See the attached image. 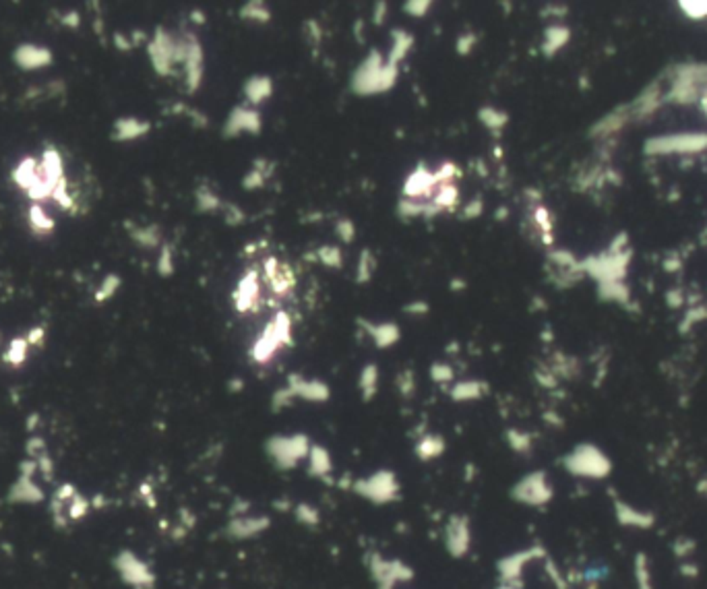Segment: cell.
Masks as SVG:
<instances>
[{"label": "cell", "instance_id": "30", "mask_svg": "<svg viewBox=\"0 0 707 589\" xmlns=\"http://www.w3.org/2000/svg\"><path fill=\"white\" fill-rule=\"evenodd\" d=\"M240 17L242 19H251V21H256V23H265V21H269L271 19V13L263 6V4H258V2H251V4H247L242 10H240Z\"/></svg>", "mask_w": 707, "mask_h": 589}, {"label": "cell", "instance_id": "14", "mask_svg": "<svg viewBox=\"0 0 707 589\" xmlns=\"http://www.w3.org/2000/svg\"><path fill=\"white\" fill-rule=\"evenodd\" d=\"M288 389L292 397H303L308 401H327L329 399V387L321 381H306L303 377H290Z\"/></svg>", "mask_w": 707, "mask_h": 589}, {"label": "cell", "instance_id": "25", "mask_svg": "<svg viewBox=\"0 0 707 589\" xmlns=\"http://www.w3.org/2000/svg\"><path fill=\"white\" fill-rule=\"evenodd\" d=\"M411 42L414 40H411V36L407 31H402V29L393 31V48H391V54H389L387 62L393 64V66H398L405 58V54L409 52V48H411Z\"/></svg>", "mask_w": 707, "mask_h": 589}, {"label": "cell", "instance_id": "27", "mask_svg": "<svg viewBox=\"0 0 707 589\" xmlns=\"http://www.w3.org/2000/svg\"><path fill=\"white\" fill-rule=\"evenodd\" d=\"M29 224H31V228H34L36 234H48V232L54 230V219L46 213V209L40 207V205H34L29 209Z\"/></svg>", "mask_w": 707, "mask_h": 589}, {"label": "cell", "instance_id": "4", "mask_svg": "<svg viewBox=\"0 0 707 589\" xmlns=\"http://www.w3.org/2000/svg\"><path fill=\"white\" fill-rule=\"evenodd\" d=\"M310 442L304 435H290V437H273L267 441V453L273 459V463L282 470L296 467L303 459L308 457Z\"/></svg>", "mask_w": 707, "mask_h": 589}, {"label": "cell", "instance_id": "16", "mask_svg": "<svg viewBox=\"0 0 707 589\" xmlns=\"http://www.w3.org/2000/svg\"><path fill=\"white\" fill-rule=\"evenodd\" d=\"M184 66H187V83H189V89H197V87L201 85L203 77V50L195 40L189 42L187 56H184Z\"/></svg>", "mask_w": 707, "mask_h": 589}, {"label": "cell", "instance_id": "31", "mask_svg": "<svg viewBox=\"0 0 707 589\" xmlns=\"http://www.w3.org/2000/svg\"><path fill=\"white\" fill-rule=\"evenodd\" d=\"M372 271H374V259H372L370 250H364L362 256H360V261H358V277L356 279L360 284H364V282H368L372 277Z\"/></svg>", "mask_w": 707, "mask_h": 589}, {"label": "cell", "instance_id": "22", "mask_svg": "<svg viewBox=\"0 0 707 589\" xmlns=\"http://www.w3.org/2000/svg\"><path fill=\"white\" fill-rule=\"evenodd\" d=\"M635 588L637 589H656L654 586V577H652V565H650V556L646 552H637L635 554Z\"/></svg>", "mask_w": 707, "mask_h": 589}, {"label": "cell", "instance_id": "7", "mask_svg": "<svg viewBox=\"0 0 707 589\" xmlns=\"http://www.w3.org/2000/svg\"><path fill=\"white\" fill-rule=\"evenodd\" d=\"M290 340V321L286 314H279L267 329L265 333L256 340V344L253 345V360L256 362H267L269 358H273V354L282 347L284 344H288Z\"/></svg>", "mask_w": 707, "mask_h": 589}, {"label": "cell", "instance_id": "18", "mask_svg": "<svg viewBox=\"0 0 707 589\" xmlns=\"http://www.w3.org/2000/svg\"><path fill=\"white\" fill-rule=\"evenodd\" d=\"M360 325L366 329V333L370 335V340L374 342L377 347H391L393 344L400 342V327L395 323H379V325H370L360 321Z\"/></svg>", "mask_w": 707, "mask_h": 589}, {"label": "cell", "instance_id": "12", "mask_svg": "<svg viewBox=\"0 0 707 589\" xmlns=\"http://www.w3.org/2000/svg\"><path fill=\"white\" fill-rule=\"evenodd\" d=\"M269 517L263 515H245V517H236L228 523V536L236 538V540H247V538H254L258 534H263L269 528Z\"/></svg>", "mask_w": 707, "mask_h": 589}, {"label": "cell", "instance_id": "40", "mask_svg": "<svg viewBox=\"0 0 707 589\" xmlns=\"http://www.w3.org/2000/svg\"><path fill=\"white\" fill-rule=\"evenodd\" d=\"M157 269H159L161 275H170V273L174 271V265H172V256H170V248H168V246L163 248V252H161V256H159Z\"/></svg>", "mask_w": 707, "mask_h": 589}, {"label": "cell", "instance_id": "37", "mask_svg": "<svg viewBox=\"0 0 707 589\" xmlns=\"http://www.w3.org/2000/svg\"><path fill=\"white\" fill-rule=\"evenodd\" d=\"M695 540H691V538H678V540L674 541V554L678 556V558H687L689 554H693L695 552Z\"/></svg>", "mask_w": 707, "mask_h": 589}, {"label": "cell", "instance_id": "3", "mask_svg": "<svg viewBox=\"0 0 707 589\" xmlns=\"http://www.w3.org/2000/svg\"><path fill=\"white\" fill-rule=\"evenodd\" d=\"M356 494H360L364 500H370L374 504H387L400 498V482L393 472L379 470L368 478H360L352 484Z\"/></svg>", "mask_w": 707, "mask_h": 589}, {"label": "cell", "instance_id": "28", "mask_svg": "<svg viewBox=\"0 0 707 589\" xmlns=\"http://www.w3.org/2000/svg\"><path fill=\"white\" fill-rule=\"evenodd\" d=\"M27 347H29V342H27V340H15V342L10 344V347H8V351L4 354V360H6L8 364H13V366L23 364L25 358H27Z\"/></svg>", "mask_w": 707, "mask_h": 589}, {"label": "cell", "instance_id": "21", "mask_svg": "<svg viewBox=\"0 0 707 589\" xmlns=\"http://www.w3.org/2000/svg\"><path fill=\"white\" fill-rule=\"evenodd\" d=\"M271 94H273V83H271L269 77H263V75L251 77L245 85V96H247L251 106L263 103L265 99L271 98Z\"/></svg>", "mask_w": 707, "mask_h": 589}, {"label": "cell", "instance_id": "34", "mask_svg": "<svg viewBox=\"0 0 707 589\" xmlns=\"http://www.w3.org/2000/svg\"><path fill=\"white\" fill-rule=\"evenodd\" d=\"M133 238L143 246H155L157 240H159V230L155 226H150V228H141V230H135L133 232Z\"/></svg>", "mask_w": 707, "mask_h": 589}, {"label": "cell", "instance_id": "41", "mask_svg": "<svg viewBox=\"0 0 707 589\" xmlns=\"http://www.w3.org/2000/svg\"><path fill=\"white\" fill-rule=\"evenodd\" d=\"M414 387H416V381H414V375H411V370H405V372H402V375H400V391L404 393L405 397H407V395H411Z\"/></svg>", "mask_w": 707, "mask_h": 589}, {"label": "cell", "instance_id": "45", "mask_svg": "<svg viewBox=\"0 0 707 589\" xmlns=\"http://www.w3.org/2000/svg\"><path fill=\"white\" fill-rule=\"evenodd\" d=\"M263 184V174L261 172H251L249 176H247V180H245V187L247 189H256V187H261Z\"/></svg>", "mask_w": 707, "mask_h": 589}, {"label": "cell", "instance_id": "23", "mask_svg": "<svg viewBox=\"0 0 707 589\" xmlns=\"http://www.w3.org/2000/svg\"><path fill=\"white\" fill-rule=\"evenodd\" d=\"M443 451H445V441L441 437H437V435H426L416 444V455L422 461H430L435 457H441Z\"/></svg>", "mask_w": 707, "mask_h": 589}, {"label": "cell", "instance_id": "47", "mask_svg": "<svg viewBox=\"0 0 707 589\" xmlns=\"http://www.w3.org/2000/svg\"><path fill=\"white\" fill-rule=\"evenodd\" d=\"M680 573H683L685 577L693 579V577H697V575H699V569H697L693 562H683V565H680Z\"/></svg>", "mask_w": 707, "mask_h": 589}, {"label": "cell", "instance_id": "5", "mask_svg": "<svg viewBox=\"0 0 707 589\" xmlns=\"http://www.w3.org/2000/svg\"><path fill=\"white\" fill-rule=\"evenodd\" d=\"M511 496L513 500L527 504V507H544L553 500L555 488L548 482V476L544 472H532L513 486Z\"/></svg>", "mask_w": 707, "mask_h": 589}, {"label": "cell", "instance_id": "44", "mask_svg": "<svg viewBox=\"0 0 707 589\" xmlns=\"http://www.w3.org/2000/svg\"><path fill=\"white\" fill-rule=\"evenodd\" d=\"M474 44H476V38H474L472 34H467V36H463V38L457 42V52H459V54H469V50L474 48Z\"/></svg>", "mask_w": 707, "mask_h": 589}, {"label": "cell", "instance_id": "43", "mask_svg": "<svg viewBox=\"0 0 707 589\" xmlns=\"http://www.w3.org/2000/svg\"><path fill=\"white\" fill-rule=\"evenodd\" d=\"M337 234L342 236L344 242H350L354 238V224H350V221H340L337 224Z\"/></svg>", "mask_w": 707, "mask_h": 589}, {"label": "cell", "instance_id": "51", "mask_svg": "<svg viewBox=\"0 0 707 589\" xmlns=\"http://www.w3.org/2000/svg\"><path fill=\"white\" fill-rule=\"evenodd\" d=\"M377 6H379V8H377V13H374V23L381 25V23H383V13H387V8H385V2H379Z\"/></svg>", "mask_w": 707, "mask_h": 589}, {"label": "cell", "instance_id": "33", "mask_svg": "<svg viewBox=\"0 0 707 589\" xmlns=\"http://www.w3.org/2000/svg\"><path fill=\"white\" fill-rule=\"evenodd\" d=\"M319 261L327 267H340L342 265V252L335 246H323L319 250Z\"/></svg>", "mask_w": 707, "mask_h": 589}, {"label": "cell", "instance_id": "10", "mask_svg": "<svg viewBox=\"0 0 707 589\" xmlns=\"http://www.w3.org/2000/svg\"><path fill=\"white\" fill-rule=\"evenodd\" d=\"M445 546H447V552L455 558H461V556L467 554V550L472 546V530H469L467 517L453 515L447 521V525H445Z\"/></svg>", "mask_w": 707, "mask_h": 589}, {"label": "cell", "instance_id": "32", "mask_svg": "<svg viewBox=\"0 0 707 589\" xmlns=\"http://www.w3.org/2000/svg\"><path fill=\"white\" fill-rule=\"evenodd\" d=\"M118 288H120V277L114 275V273L105 275V279L101 282L100 290H98V294H96V300H98V302H105L108 298H112V296L116 294Z\"/></svg>", "mask_w": 707, "mask_h": 589}, {"label": "cell", "instance_id": "20", "mask_svg": "<svg viewBox=\"0 0 707 589\" xmlns=\"http://www.w3.org/2000/svg\"><path fill=\"white\" fill-rule=\"evenodd\" d=\"M150 131V122L137 118H120L114 124V139L116 141H133L143 137Z\"/></svg>", "mask_w": 707, "mask_h": 589}, {"label": "cell", "instance_id": "9", "mask_svg": "<svg viewBox=\"0 0 707 589\" xmlns=\"http://www.w3.org/2000/svg\"><path fill=\"white\" fill-rule=\"evenodd\" d=\"M546 552L540 548V546H534V548H527V550H521V552H515V554H509L505 558L499 560V573H501V581L503 583H509V586H519L517 579L523 575L525 567L536 560V558H542Z\"/></svg>", "mask_w": 707, "mask_h": 589}, {"label": "cell", "instance_id": "42", "mask_svg": "<svg viewBox=\"0 0 707 589\" xmlns=\"http://www.w3.org/2000/svg\"><path fill=\"white\" fill-rule=\"evenodd\" d=\"M199 205L203 209H213L219 205V198L215 195H211L209 191H199Z\"/></svg>", "mask_w": 707, "mask_h": 589}, {"label": "cell", "instance_id": "50", "mask_svg": "<svg viewBox=\"0 0 707 589\" xmlns=\"http://www.w3.org/2000/svg\"><path fill=\"white\" fill-rule=\"evenodd\" d=\"M426 310H428V306L424 302H416V304L405 306V312H426Z\"/></svg>", "mask_w": 707, "mask_h": 589}, {"label": "cell", "instance_id": "48", "mask_svg": "<svg viewBox=\"0 0 707 589\" xmlns=\"http://www.w3.org/2000/svg\"><path fill=\"white\" fill-rule=\"evenodd\" d=\"M62 23H64L66 27H77V25H79V15H77V10L66 13V15L62 17Z\"/></svg>", "mask_w": 707, "mask_h": 589}, {"label": "cell", "instance_id": "26", "mask_svg": "<svg viewBox=\"0 0 707 589\" xmlns=\"http://www.w3.org/2000/svg\"><path fill=\"white\" fill-rule=\"evenodd\" d=\"M377 389H379V368L374 364H368L360 372V391H362V397L368 401L377 395Z\"/></svg>", "mask_w": 707, "mask_h": 589}, {"label": "cell", "instance_id": "49", "mask_svg": "<svg viewBox=\"0 0 707 589\" xmlns=\"http://www.w3.org/2000/svg\"><path fill=\"white\" fill-rule=\"evenodd\" d=\"M480 213H482L480 201H476V203L467 205V209H465V217H476V215H480Z\"/></svg>", "mask_w": 707, "mask_h": 589}, {"label": "cell", "instance_id": "52", "mask_svg": "<svg viewBox=\"0 0 707 589\" xmlns=\"http://www.w3.org/2000/svg\"><path fill=\"white\" fill-rule=\"evenodd\" d=\"M499 589H519V586H509V583H501Z\"/></svg>", "mask_w": 707, "mask_h": 589}, {"label": "cell", "instance_id": "29", "mask_svg": "<svg viewBox=\"0 0 707 589\" xmlns=\"http://www.w3.org/2000/svg\"><path fill=\"white\" fill-rule=\"evenodd\" d=\"M480 120L484 122V126H488L490 131L503 129L506 122V116L503 112L495 110V108H482L480 110Z\"/></svg>", "mask_w": 707, "mask_h": 589}, {"label": "cell", "instance_id": "2", "mask_svg": "<svg viewBox=\"0 0 707 589\" xmlns=\"http://www.w3.org/2000/svg\"><path fill=\"white\" fill-rule=\"evenodd\" d=\"M562 465L569 474L588 480H604L612 472V463L606 455L594 444H579L575 446L564 459Z\"/></svg>", "mask_w": 707, "mask_h": 589}, {"label": "cell", "instance_id": "46", "mask_svg": "<svg viewBox=\"0 0 707 589\" xmlns=\"http://www.w3.org/2000/svg\"><path fill=\"white\" fill-rule=\"evenodd\" d=\"M44 335H46V331H44L42 327H38V329H34V331L27 335V342H29V345H40L44 342Z\"/></svg>", "mask_w": 707, "mask_h": 589}, {"label": "cell", "instance_id": "6", "mask_svg": "<svg viewBox=\"0 0 707 589\" xmlns=\"http://www.w3.org/2000/svg\"><path fill=\"white\" fill-rule=\"evenodd\" d=\"M370 575L377 583V589H395L414 577V571L402 560H387L379 554L370 556Z\"/></svg>", "mask_w": 707, "mask_h": 589}, {"label": "cell", "instance_id": "36", "mask_svg": "<svg viewBox=\"0 0 707 589\" xmlns=\"http://www.w3.org/2000/svg\"><path fill=\"white\" fill-rule=\"evenodd\" d=\"M430 377L437 383H449V381H453V368L447 366V364H435L430 368Z\"/></svg>", "mask_w": 707, "mask_h": 589}, {"label": "cell", "instance_id": "35", "mask_svg": "<svg viewBox=\"0 0 707 589\" xmlns=\"http://www.w3.org/2000/svg\"><path fill=\"white\" fill-rule=\"evenodd\" d=\"M509 444L515 449V451H519V453H525V451H530V446H532V439L527 437V435H523V432H517V430H509Z\"/></svg>", "mask_w": 707, "mask_h": 589}, {"label": "cell", "instance_id": "24", "mask_svg": "<svg viewBox=\"0 0 707 589\" xmlns=\"http://www.w3.org/2000/svg\"><path fill=\"white\" fill-rule=\"evenodd\" d=\"M486 385L480 383V381H463V383H457L451 391V397L455 401H469V399H480L484 393H486Z\"/></svg>", "mask_w": 707, "mask_h": 589}, {"label": "cell", "instance_id": "19", "mask_svg": "<svg viewBox=\"0 0 707 589\" xmlns=\"http://www.w3.org/2000/svg\"><path fill=\"white\" fill-rule=\"evenodd\" d=\"M308 472L316 478H325L331 474L333 470V461H331V455L325 446H319V444H312L310 451H308Z\"/></svg>", "mask_w": 707, "mask_h": 589}, {"label": "cell", "instance_id": "39", "mask_svg": "<svg viewBox=\"0 0 707 589\" xmlns=\"http://www.w3.org/2000/svg\"><path fill=\"white\" fill-rule=\"evenodd\" d=\"M432 6V2H405L404 4V10L407 13V15H411V17H422V15H426L428 13V8Z\"/></svg>", "mask_w": 707, "mask_h": 589}, {"label": "cell", "instance_id": "13", "mask_svg": "<svg viewBox=\"0 0 707 589\" xmlns=\"http://www.w3.org/2000/svg\"><path fill=\"white\" fill-rule=\"evenodd\" d=\"M15 62L23 68V71H36V68H44L52 62V52L44 46L38 44H21L15 50Z\"/></svg>", "mask_w": 707, "mask_h": 589}, {"label": "cell", "instance_id": "15", "mask_svg": "<svg viewBox=\"0 0 707 589\" xmlns=\"http://www.w3.org/2000/svg\"><path fill=\"white\" fill-rule=\"evenodd\" d=\"M435 184H437L435 174L428 172L424 166H420L414 174H409V178H407V182H405L404 187V193L407 198L418 201L420 196L430 195V191L435 189Z\"/></svg>", "mask_w": 707, "mask_h": 589}, {"label": "cell", "instance_id": "11", "mask_svg": "<svg viewBox=\"0 0 707 589\" xmlns=\"http://www.w3.org/2000/svg\"><path fill=\"white\" fill-rule=\"evenodd\" d=\"M258 131H261L258 112H254L253 108H234L228 122H226L224 135L226 137H238L242 133H258Z\"/></svg>", "mask_w": 707, "mask_h": 589}, {"label": "cell", "instance_id": "17", "mask_svg": "<svg viewBox=\"0 0 707 589\" xmlns=\"http://www.w3.org/2000/svg\"><path fill=\"white\" fill-rule=\"evenodd\" d=\"M126 562H122V575L126 581H131L135 588H150L153 583V575L150 567L141 560H137L133 554H126Z\"/></svg>", "mask_w": 707, "mask_h": 589}, {"label": "cell", "instance_id": "8", "mask_svg": "<svg viewBox=\"0 0 707 589\" xmlns=\"http://www.w3.org/2000/svg\"><path fill=\"white\" fill-rule=\"evenodd\" d=\"M612 509H614V517L618 521V525L629 528V530H641L648 532L656 525V515L648 509H639L618 496H614L612 500Z\"/></svg>", "mask_w": 707, "mask_h": 589}, {"label": "cell", "instance_id": "1", "mask_svg": "<svg viewBox=\"0 0 707 589\" xmlns=\"http://www.w3.org/2000/svg\"><path fill=\"white\" fill-rule=\"evenodd\" d=\"M395 81H398V66L385 62L381 52L372 50L354 73L352 89L360 96H370L391 89Z\"/></svg>", "mask_w": 707, "mask_h": 589}, {"label": "cell", "instance_id": "38", "mask_svg": "<svg viewBox=\"0 0 707 589\" xmlns=\"http://www.w3.org/2000/svg\"><path fill=\"white\" fill-rule=\"evenodd\" d=\"M296 517L306 523V525H316L319 523V513L314 509H310L308 504H298L296 507Z\"/></svg>", "mask_w": 707, "mask_h": 589}]
</instances>
